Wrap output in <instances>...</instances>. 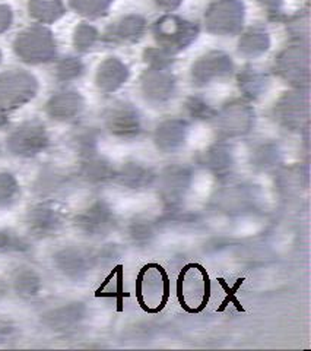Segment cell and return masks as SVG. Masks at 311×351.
Returning a JSON list of instances; mask_svg holds the SVG:
<instances>
[{"mask_svg": "<svg viewBox=\"0 0 311 351\" xmlns=\"http://www.w3.org/2000/svg\"><path fill=\"white\" fill-rule=\"evenodd\" d=\"M170 293L166 272L158 263H149L139 274V302L147 312H160Z\"/></svg>", "mask_w": 311, "mask_h": 351, "instance_id": "cell-1", "label": "cell"}]
</instances>
